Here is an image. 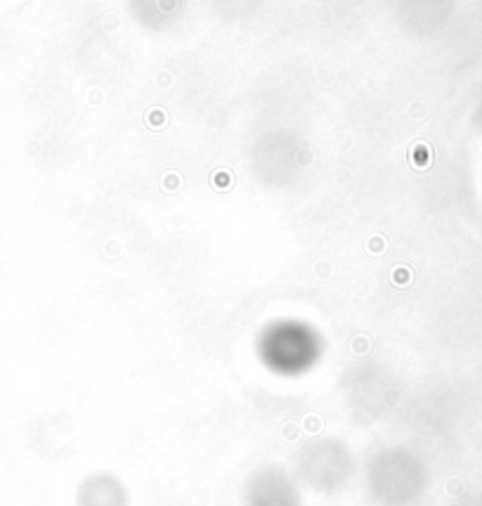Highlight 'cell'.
<instances>
[{
  "instance_id": "6da1fadb",
  "label": "cell",
  "mask_w": 482,
  "mask_h": 506,
  "mask_svg": "<svg viewBox=\"0 0 482 506\" xmlns=\"http://www.w3.org/2000/svg\"><path fill=\"white\" fill-rule=\"evenodd\" d=\"M246 506H300V495L286 473L262 469L248 480Z\"/></svg>"
},
{
  "instance_id": "7a4b0ae2",
  "label": "cell",
  "mask_w": 482,
  "mask_h": 506,
  "mask_svg": "<svg viewBox=\"0 0 482 506\" xmlns=\"http://www.w3.org/2000/svg\"><path fill=\"white\" fill-rule=\"evenodd\" d=\"M78 506H128L125 485L111 473H92L80 483Z\"/></svg>"
}]
</instances>
